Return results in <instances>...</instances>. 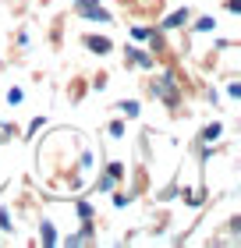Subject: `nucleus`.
<instances>
[{
  "label": "nucleus",
  "mask_w": 241,
  "mask_h": 248,
  "mask_svg": "<svg viewBox=\"0 0 241 248\" xmlns=\"http://www.w3.org/2000/svg\"><path fill=\"white\" fill-rule=\"evenodd\" d=\"M39 238H43V245H47V248L61 245V238H57V227H53V220H47V217L39 220Z\"/></svg>",
  "instance_id": "6"
},
{
  "label": "nucleus",
  "mask_w": 241,
  "mask_h": 248,
  "mask_svg": "<svg viewBox=\"0 0 241 248\" xmlns=\"http://www.w3.org/2000/svg\"><path fill=\"white\" fill-rule=\"evenodd\" d=\"M199 139H202V142H209V145H213V142H220V139H224V124H220V121H209V124L202 128Z\"/></svg>",
  "instance_id": "8"
},
{
  "label": "nucleus",
  "mask_w": 241,
  "mask_h": 248,
  "mask_svg": "<svg viewBox=\"0 0 241 248\" xmlns=\"http://www.w3.org/2000/svg\"><path fill=\"white\" fill-rule=\"evenodd\" d=\"M82 43H85L89 53H99V57H107V53L113 50V39H110V36H99V32H89Z\"/></svg>",
  "instance_id": "3"
},
{
  "label": "nucleus",
  "mask_w": 241,
  "mask_h": 248,
  "mask_svg": "<svg viewBox=\"0 0 241 248\" xmlns=\"http://www.w3.org/2000/svg\"><path fill=\"white\" fill-rule=\"evenodd\" d=\"M0 234H15V220H11V209L0 206Z\"/></svg>",
  "instance_id": "12"
},
{
  "label": "nucleus",
  "mask_w": 241,
  "mask_h": 248,
  "mask_svg": "<svg viewBox=\"0 0 241 248\" xmlns=\"http://www.w3.org/2000/svg\"><path fill=\"white\" fill-rule=\"evenodd\" d=\"M174 195H181V188H177V185H167V188H160V195H156V199H160V202H167V199H174Z\"/></svg>",
  "instance_id": "16"
},
{
  "label": "nucleus",
  "mask_w": 241,
  "mask_h": 248,
  "mask_svg": "<svg viewBox=\"0 0 241 248\" xmlns=\"http://www.w3.org/2000/svg\"><path fill=\"white\" fill-rule=\"evenodd\" d=\"M181 195H185V202H188V206H202V202H206V188H195V191H181Z\"/></svg>",
  "instance_id": "13"
},
{
  "label": "nucleus",
  "mask_w": 241,
  "mask_h": 248,
  "mask_svg": "<svg viewBox=\"0 0 241 248\" xmlns=\"http://www.w3.org/2000/svg\"><path fill=\"white\" fill-rule=\"evenodd\" d=\"M110 139H124V121H110Z\"/></svg>",
  "instance_id": "18"
},
{
  "label": "nucleus",
  "mask_w": 241,
  "mask_h": 248,
  "mask_svg": "<svg viewBox=\"0 0 241 248\" xmlns=\"http://www.w3.org/2000/svg\"><path fill=\"white\" fill-rule=\"evenodd\" d=\"M117 110H121V114H124V117H128V121L142 114V107H139V103H135V99H121V103H117Z\"/></svg>",
  "instance_id": "10"
},
{
  "label": "nucleus",
  "mask_w": 241,
  "mask_h": 248,
  "mask_svg": "<svg viewBox=\"0 0 241 248\" xmlns=\"http://www.w3.org/2000/svg\"><path fill=\"white\" fill-rule=\"evenodd\" d=\"M131 202V195H124V191H117V195H113V209H124Z\"/></svg>",
  "instance_id": "24"
},
{
  "label": "nucleus",
  "mask_w": 241,
  "mask_h": 248,
  "mask_svg": "<svg viewBox=\"0 0 241 248\" xmlns=\"http://www.w3.org/2000/svg\"><path fill=\"white\" fill-rule=\"evenodd\" d=\"M149 93H153L163 107H170V110H177V103H181V89H177V75L174 71H163V75H156L153 82H149Z\"/></svg>",
  "instance_id": "1"
},
{
  "label": "nucleus",
  "mask_w": 241,
  "mask_h": 248,
  "mask_svg": "<svg viewBox=\"0 0 241 248\" xmlns=\"http://www.w3.org/2000/svg\"><path fill=\"white\" fill-rule=\"evenodd\" d=\"M149 50H153V53H163L167 50V43H163V36H160L156 29H153V36H149Z\"/></svg>",
  "instance_id": "14"
},
{
  "label": "nucleus",
  "mask_w": 241,
  "mask_h": 248,
  "mask_svg": "<svg viewBox=\"0 0 241 248\" xmlns=\"http://www.w3.org/2000/svg\"><path fill=\"white\" fill-rule=\"evenodd\" d=\"M227 99H241V82H231V85H227Z\"/></svg>",
  "instance_id": "25"
},
{
  "label": "nucleus",
  "mask_w": 241,
  "mask_h": 248,
  "mask_svg": "<svg viewBox=\"0 0 241 248\" xmlns=\"http://www.w3.org/2000/svg\"><path fill=\"white\" fill-rule=\"evenodd\" d=\"M4 103H7V107H21V103H25V89H21V85H11L7 96H4Z\"/></svg>",
  "instance_id": "9"
},
{
  "label": "nucleus",
  "mask_w": 241,
  "mask_h": 248,
  "mask_svg": "<svg viewBox=\"0 0 241 248\" xmlns=\"http://www.w3.org/2000/svg\"><path fill=\"white\" fill-rule=\"evenodd\" d=\"M149 36H153V29H145V25H135V29H131V39H139V43L149 39Z\"/></svg>",
  "instance_id": "19"
},
{
  "label": "nucleus",
  "mask_w": 241,
  "mask_h": 248,
  "mask_svg": "<svg viewBox=\"0 0 241 248\" xmlns=\"http://www.w3.org/2000/svg\"><path fill=\"white\" fill-rule=\"evenodd\" d=\"M75 217H78V220H93V217H96V209L89 206L85 199H78V202H75Z\"/></svg>",
  "instance_id": "11"
},
{
  "label": "nucleus",
  "mask_w": 241,
  "mask_h": 248,
  "mask_svg": "<svg viewBox=\"0 0 241 248\" xmlns=\"http://www.w3.org/2000/svg\"><path fill=\"white\" fill-rule=\"evenodd\" d=\"M192 29H195V32H213V29H216V18H209V15H206V18H199V21H195Z\"/></svg>",
  "instance_id": "15"
},
{
  "label": "nucleus",
  "mask_w": 241,
  "mask_h": 248,
  "mask_svg": "<svg viewBox=\"0 0 241 248\" xmlns=\"http://www.w3.org/2000/svg\"><path fill=\"white\" fill-rule=\"evenodd\" d=\"M124 61H128V64H135V67H142V71H149V67L156 64V57H153V53H145V50H139V46H131V43L124 46Z\"/></svg>",
  "instance_id": "4"
},
{
  "label": "nucleus",
  "mask_w": 241,
  "mask_h": 248,
  "mask_svg": "<svg viewBox=\"0 0 241 248\" xmlns=\"http://www.w3.org/2000/svg\"><path fill=\"white\" fill-rule=\"evenodd\" d=\"M96 188H99V191H113V188H117V181H113L110 174H103L99 181H96Z\"/></svg>",
  "instance_id": "17"
},
{
  "label": "nucleus",
  "mask_w": 241,
  "mask_h": 248,
  "mask_svg": "<svg viewBox=\"0 0 241 248\" xmlns=\"http://www.w3.org/2000/svg\"><path fill=\"white\" fill-rule=\"evenodd\" d=\"M39 128H47V117H36V121H32V124H29V131H25V135H29V139H32V135H36Z\"/></svg>",
  "instance_id": "23"
},
{
  "label": "nucleus",
  "mask_w": 241,
  "mask_h": 248,
  "mask_svg": "<svg viewBox=\"0 0 241 248\" xmlns=\"http://www.w3.org/2000/svg\"><path fill=\"white\" fill-rule=\"evenodd\" d=\"M107 82H110L107 75H96V78H93V89H107Z\"/></svg>",
  "instance_id": "26"
},
{
  "label": "nucleus",
  "mask_w": 241,
  "mask_h": 248,
  "mask_svg": "<svg viewBox=\"0 0 241 248\" xmlns=\"http://www.w3.org/2000/svg\"><path fill=\"white\" fill-rule=\"evenodd\" d=\"M107 174L113 177V181H121L124 177V163H107Z\"/></svg>",
  "instance_id": "21"
},
{
  "label": "nucleus",
  "mask_w": 241,
  "mask_h": 248,
  "mask_svg": "<svg viewBox=\"0 0 241 248\" xmlns=\"http://www.w3.org/2000/svg\"><path fill=\"white\" fill-rule=\"evenodd\" d=\"M89 238H93V220H82V231H78V234H67V238H64L61 245L71 248V245H85Z\"/></svg>",
  "instance_id": "7"
},
{
  "label": "nucleus",
  "mask_w": 241,
  "mask_h": 248,
  "mask_svg": "<svg viewBox=\"0 0 241 248\" xmlns=\"http://www.w3.org/2000/svg\"><path fill=\"white\" fill-rule=\"evenodd\" d=\"M227 11H231V15H241V0H227Z\"/></svg>",
  "instance_id": "28"
},
{
  "label": "nucleus",
  "mask_w": 241,
  "mask_h": 248,
  "mask_svg": "<svg viewBox=\"0 0 241 248\" xmlns=\"http://www.w3.org/2000/svg\"><path fill=\"white\" fill-rule=\"evenodd\" d=\"M192 15H195L192 7H177V11H170V15L160 21V29H163V32H167V29H185L188 21H192Z\"/></svg>",
  "instance_id": "5"
},
{
  "label": "nucleus",
  "mask_w": 241,
  "mask_h": 248,
  "mask_svg": "<svg viewBox=\"0 0 241 248\" xmlns=\"http://www.w3.org/2000/svg\"><path fill=\"white\" fill-rule=\"evenodd\" d=\"M227 227H231V234H241V217H231V223H227Z\"/></svg>",
  "instance_id": "27"
},
{
  "label": "nucleus",
  "mask_w": 241,
  "mask_h": 248,
  "mask_svg": "<svg viewBox=\"0 0 241 248\" xmlns=\"http://www.w3.org/2000/svg\"><path fill=\"white\" fill-rule=\"evenodd\" d=\"M213 156H216V153L209 149V142H202V149H199V163L206 167V163H209V160H213Z\"/></svg>",
  "instance_id": "20"
},
{
  "label": "nucleus",
  "mask_w": 241,
  "mask_h": 248,
  "mask_svg": "<svg viewBox=\"0 0 241 248\" xmlns=\"http://www.w3.org/2000/svg\"><path fill=\"white\" fill-rule=\"evenodd\" d=\"M89 167H93V153H82V156H78V170H89Z\"/></svg>",
  "instance_id": "22"
},
{
  "label": "nucleus",
  "mask_w": 241,
  "mask_h": 248,
  "mask_svg": "<svg viewBox=\"0 0 241 248\" xmlns=\"http://www.w3.org/2000/svg\"><path fill=\"white\" fill-rule=\"evenodd\" d=\"M71 7H75V15L85 18V21H103V25L113 21V15L99 4V0H71Z\"/></svg>",
  "instance_id": "2"
}]
</instances>
